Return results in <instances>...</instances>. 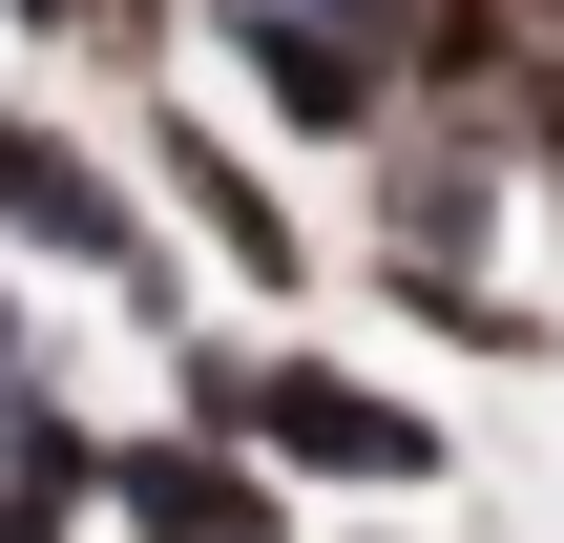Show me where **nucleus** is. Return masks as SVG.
I'll return each mask as SVG.
<instances>
[{"mask_svg": "<svg viewBox=\"0 0 564 543\" xmlns=\"http://www.w3.org/2000/svg\"><path fill=\"white\" fill-rule=\"evenodd\" d=\"M0 42H21V63H42V42H63V0H0Z\"/></svg>", "mask_w": 564, "mask_h": 543, "instance_id": "nucleus-12", "label": "nucleus"}, {"mask_svg": "<svg viewBox=\"0 0 564 543\" xmlns=\"http://www.w3.org/2000/svg\"><path fill=\"white\" fill-rule=\"evenodd\" d=\"M105 543H314V481L230 419H105Z\"/></svg>", "mask_w": 564, "mask_h": 543, "instance_id": "nucleus-5", "label": "nucleus"}, {"mask_svg": "<svg viewBox=\"0 0 564 543\" xmlns=\"http://www.w3.org/2000/svg\"><path fill=\"white\" fill-rule=\"evenodd\" d=\"M544 42H564V0H544Z\"/></svg>", "mask_w": 564, "mask_h": 543, "instance_id": "nucleus-13", "label": "nucleus"}, {"mask_svg": "<svg viewBox=\"0 0 564 543\" xmlns=\"http://www.w3.org/2000/svg\"><path fill=\"white\" fill-rule=\"evenodd\" d=\"M188 63H209L293 167H356V146L398 126V63H377L356 21H314V0H188Z\"/></svg>", "mask_w": 564, "mask_h": 543, "instance_id": "nucleus-4", "label": "nucleus"}, {"mask_svg": "<svg viewBox=\"0 0 564 543\" xmlns=\"http://www.w3.org/2000/svg\"><path fill=\"white\" fill-rule=\"evenodd\" d=\"M0 543H105V398L63 356L0 398Z\"/></svg>", "mask_w": 564, "mask_h": 543, "instance_id": "nucleus-7", "label": "nucleus"}, {"mask_svg": "<svg viewBox=\"0 0 564 543\" xmlns=\"http://www.w3.org/2000/svg\"><path fill=\"white\" fill-rule=\"evenodd\" d=\"M314 21H356V42H377V63H398V21H419V0H314Z\"/></svg>", "mask_w": 564, "mask_h": 543, "instance_id": "nucleus-11", "label": "nucleus"}, {"mask_svg": "<svg viewBox=\"0 0 564 543\" xmlns=\"http://www.w3.org/2000/svg\"><path fill=\"white\" fill-rule=\"evenodd\" d=\"M0 251H21V272H63V293H105L126 335L209 314V251H188V230L147 209L126 126H63L42 84H0Z\"/></svg>", "mask_w": 564, "mask_h": 543, "instance_id": "nucleus-3", "label": "nucleus"}, {"mask_svg": "<svg viewBox=\"0 0 564 543\" xmlns=\"http://www.w3.org/2000/svg\"><path fill=\"white\" fill-rule=\"evenodd\" d=\"M523 63H544V0H419L398 21V105H440V126H502Z\"/></svg>", "mask_w": 564, "mask_h": 543, "instance_id": "nucleus-8", "label": "nucleus"}, {"mask_svg": "<svg viewBox=\"0 0 564 543\" xmlns=\"http://www.w3.org/2000/svg\"><path fill=\"white\" fill-rule=\"evenodd\" d=\"M335 314L398 335V356H440V377H564V314H544V293H502V251H356Z\"/></svg>", "mask_w": 564, "mask_h": 543, "instance_id": "nucleus-6", "label": "nucleus"}, {"mask_svg": "<svg viewBox=\"0 0 564 543\" xmlns=\"http://www.w3.org/2000/svg\"><path fill=\"white\" fill-rule=\"evenodd\" d=\"M42 63L126 105V84H167V63H188V0H63V42H42Z\"/></svg>", "mask_w": 564, "mask_h": 543, "instance_id": "nucleus-9", "label": "nucleus"}, {"mask_svg": "<svg viewBox=\"0 0 564 543\" xmlns=\"http://www.w3.org/2000/svg\"><path fill=\"white\" fill-rule=\"evenodd\" d=\"M126 126V167H147V209L209 251V293H251V314H335V230H314V188H293V146L209 84V63H167V84H126L105 105Z\"/></svg>", "mask_w": 564, "mask_h": 543, "instance_id": "nucleus-1", "label": "nucleus"}, {"mask_svg": "<svg viewBox=\"0 0 564 543\" xmlns=\"http://www.w3.org/2000/svg\"><path fill=\"white\" fill-rule=\"evenodd\" d=\"M230 439L293 460L314 502H377V523L460 502V398L398 377V335L356 356V335H314V314H251V398H230Z\"/></svg>", "mask_w": 564, "mask_h": 543, "instance_id": "nucleus-2", "label": "nucleus"}, {"mask_svg": "<svg viewBox=\"0 0 564 543\" xmlns=\"http://www.w3.org/2000/svg\"><path fill=\"white\" fill-rule=\"evenodd\" d=\"M42 356H63V335H42V272H21V251H0V398H21V377H42Z\"/></svg>", "mask_w": 564, "mask_h": 543, "instance_id": "nucleus-10", "label": "nucleus"}]
</instances>
